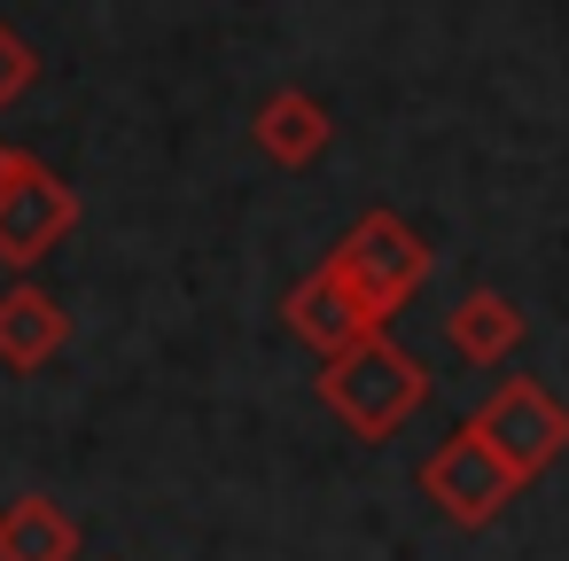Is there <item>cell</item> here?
<instances>
[{
  "label": "cell",
  "instance_id": "5",
  "mask_svg": "<svg viewBox=\"0 0 569 561\" xmlns=\"http://www.w3.org/2000/svg\"><path fill=\"white\" fill-rule=\"evenodd\" d=\"M468 421H476V437H483L522 483H538V475L569 452V405H561L538 374H507Z\"/></svg>",
  "mask_w": 569,
  "mask_h": 561
},
{
  "label": "cell",
  "instance_id": "9",
  "mask_svg": "<svg viewBox=\"0 0 569 561\" xmlns=\"http://www.w3.org/2000/svg\"><path fill=\"white\" fill-rule=\"evenodd\" d=\"M522 335H530V320H522V304L499 297V289H468V297L445 312V343H452L468 367H499V359H515Z\"/></svg>",
  "mask_w": 569,
  "mask_h": 561
},
{
  "label": "cell",
  "instance_id": "4",
  "mask_svg": "<svg viewBox=\"0 0 569 561\" xmlns=\"http://www.w3.org/2000/svg\"><path fill=\"white\" fill-rule=\"evenodd\" d=\"M413 483H421V499H429L445 522H460V530H491V522L522 499V475L476 437V421H460V429L413 468Z\"/></svg>",
  "mask_w": 569,
  "mask_h": 561
},
{
  "label": "cell",
  "instance_id": "10",
  "mask_svg": "<svg viewBox=\"0 0 569 561\" xmlns=\"http://www.w3.org/2000/svg\"><path fill=\"white\" fill-rule=\"evenodd\" d=\"M0 561H79V514L48 491L0 507Z\"/></svg>",
  "mask_w": 569,
  "mask_h": 561
},
{
  "label": "cell",
  "instance_id": "11",
  "mask_svg": "<svg viewBox=\"0 0 569 561\" xmlns=\"http://www.w3.org/2000/svg\"><path fill=\"white\" fill-rule=\"evenodd\" d=\"M32 87H40V48L17 24H0V110H17Z\"/></svg>",
  "mask_w": 569,
  "mask_h": 561
},
{
  "label": "cell",
  "instance_id": "3",
  "mask_svg": "<svg viewBox=\"0 0 569 561\" xmlns=\"http://www.w3.org/2000/svg\"><path fill=\"white\" fill-rule=\"evenodd\" d=\"M328 266L343 273V289L390 328L413 297H421V281H429V242L398 219V211H359L351 219V234L328 250Z\"/></svg>",
  "mask_w": 569,
  "mask_h": 561
},
{
  "label": "cell",
  "instance_id": "6",
  "mask_svg": "<svg viewBox=\"0 0 569 561\" xmlns=\"http://www.w3.org/2000/svg\"><path fill=\"white\" fill-rule=\"evenodd\" d=\"M281 320H289V335H297L320 367H328V359H343V351H359V343H375V335H390V328H382V320L343 289V273H336L328 258H320V266L281 297Z\"/></svg>",
  "mask_w": 569,
  "mask_h": 561
},
{
  "label": "cell",
  "instance_id": "8",
  "mask_svg": "<svg viewBox=\"0 0 569 561\" xmlns=\"http://www.w3.org/2000/svg\"><path fill=\"white\" fill-rule=\"evenodd\" d=\"M63 343H71V312L40 281H9V289H0V367H9V374H40Z\"/></svg>",
  "mask_w": 569,
  "mask_h": 561
},
{
  "label": "cell",
  "instance_id": "1",
  "mask_svg": "<svg viewBox=\"0 0 569 561\" xmlns=\"http://www.w3.org/2000/svg\"><path fill=\"white\" fill-rule=\"evenodd\" d=\"M421 398H429V374H421V359L398 335H375V343H359V351H343V359L320 367V405L351 437H367V444L398 437L421 413Z\"/></svg>",
  "mask_w": 569,
  "mask_h": 561
},
{
  "label": "cell",
  "instance_id": "7",
  "mask_svg": "<svg viewBox=\"0 0 569 561\" xmlns=\"http://www.w3.org/2000/svg\"><path fill=\"white\" fill-rule=\"evenodd\" d=\"M250 141H258V157H266V164L305 172L312 157H328L336 118H328V102H320V94H305V87H273V94L250 110Z\"/></svg>",
  "mask_w": 569,
  "mask_h": 561
},
{
  "label": "cell",
  "instance_id": "2",
  "mask_svg": "<svg viewBox=\"0 0 569 561\" xmlns=\"http://www.w3.org/2000/svg\"><path fill=\"white\" fill-rule=\"evenodd\" d=\"M71 234H79V188H63V172L40 164L32 149L0 141V266L32 281Z\"/></svg>",
  "mask_w": 569,
  "mask_h": 561
}]
</instances>
